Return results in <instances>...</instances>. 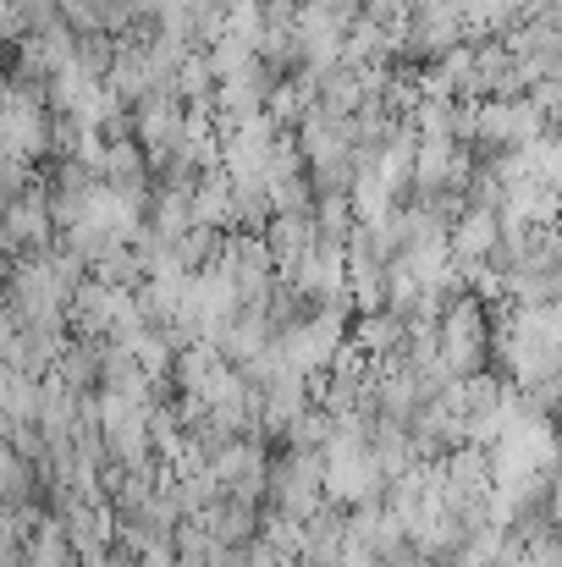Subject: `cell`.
Instances as JSON below:
<instances>
[{
  "instance_id": "1",
  "label": "cell",
  "mask_w": 562,
  "mask_h": 567,
  "mask_svg": "<svg viewBox=\"0 0 562 567\" xmlns=\"http://www.w3.org/2000/svg\"><path fill=\"white\" fill-rule=\"evenodd\" d=\"M22 567H78V551H72V540H67V529H61L55 513H39V524L28 529Z\"/></svg>"
}]
</instances>
